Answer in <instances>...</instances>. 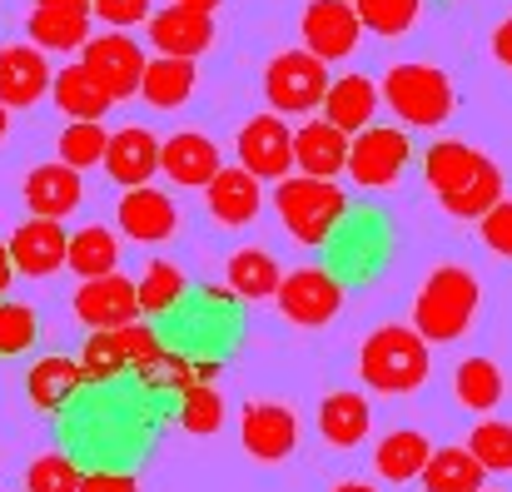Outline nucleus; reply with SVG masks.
I'll return each mask as SVG.
<instances>
[{"label":"nucleus","instance_id":"obj_35","mask_svg":"<svg viewBox=\"0 0 512 492\" xmlns=\"http://www.w3.org/2000/svg\"><path fill=\"white\" fill-rule=\"evenodd\" d=\"M483 160H488V155H478V150L463 145V140H438V145H428V155H423V179L433 184V194H443V189H453L458 179H468Z\"/></svg>","mask_w":512,"mask_h":492},{"label":"nucleus","instance_id":"obj_39","mask_svg":"<svg viewBox=\"0 0 512 492\" xmlns=\"http://www.w3.org/2000/svg\"><path fill=\"white\" fill-rule=\"evenodd\" d=\"M105 140L110 135L100 130V120H70L60 135V160L70 169H90V164L105 160Z\"/></svg>","mask_w":512,"mask_h":492},{"label":"nucleus","instance_id":"obj_42","mask_svg":"<svg viewBox=\"0 0 512 492\" xmlns=\"http://www.w3.org/2000/svg\"><path fill=\"white\" fill-rule=\"evenodd\" d=\"M35 309L30 304H0V358H15V353H25L30 343H35Z\"/></svg>","mask_w":512,"mask_h":492},{"label":"nucleus","instance_id":"obj_27","mask_svg":"<svg viewBox=\"0 0 512 492\" xmlns=\"http://www.w3.org/2000/svg\"><path fill=\"white\" fill-rule=\"evenodd\" d=\"M50 95H55V105L70 115V120H100L115 100H110V90L85 70V65H65L55 80H50Z\"/></svg>","mask_w":512,"mask_h":492},{"label":"nucleus","instance_id":"obj_30","mask_svg":"<svg viewBox=\"0 0 512 492\" xmlns=\"http://www.w3.org/2000/svg\"><path fill=\"white\" fill-rule=\"evenodd\" d=\"M418 478L428 492H478L483 488V463L468 448H438V453H428Z\"/></svg>","mask_w":512,"mask_h":492},{"label":"nucleus","instance_id":"obj_5","mask_svg":"<svg viewBox=\"0 0 512 492\" xmlns=\"http://www.w3.org/2000/svg\"><path fill=\"white\" fill-rule=\"evenodd\" d=\"M160 338L150 324H120V328H95V338H85V353H80V368H85V383H110L115 373L135 368L145 373L155 358H160Z\"/></svg>","mask_w":512,"mask_h":492},{"label":"nucleus","instance_id":"obj_28","mask_svg":"<svg viewBox=\"0 0 512 492\" xmlns=\"http://www.w3.org/2000/svg\"><path fill=\"white\" fill-rule=\"evenodd\" d=\"M503 199V174H498V164L483 160L468 179H458L453 189H443L438 194V204L453 214V219H478L483 209H493Z\"/></svg>","mask_w":512,"mask_h":492},{"label":"nucleus","instance_id":"obj_26","mask_svg":"<svg viewBox=\"0 0 512 492\" xmlns=\"http://www.w3.org/2000/svg\"><path fill=\"white\" fill-rule=\"evenodd\" d=\"M368 423H373V413H368V398L363 393H348L343 388V393H329L319 403V433L334 448H358L368 438Z\"/></svg>","mask_w":512,"mask_h":492},{"label":"nucleus","instance_id":"obj_10","mask_svg":"<svg viewBox=\"0 0 512 492\" xmlns=\"http://www.w3.org/2000/svg\"><path fill=\"white\" fill-rule=\"evenodd\" d=\"M299 35H304V50H314L319 60H343L358 50L363 20L353 0H309L299 15Z\"/></svg>","mask_w":512,"mask_h":492},{"label":"nucleus","instance_id":"obj_44","mask_svg":"<svg viewBox=\"0 0 512 492\" xmlns=\"http://www.w3.org/2000/svg\"><path fill=\"white\" fill-rule=\"evenodd\" d=\"M90 15L105 20L110 30H130L150 15V0H90Z\"/></svg>","mask_w":512,"mask_h":492},{"label":"nucleus","instance_id":"obj_8","mask_svg":"<svg viewBox=\"0 0 512 492\" xmlns=\"http://www.w3.org/2000/svg\"><path fill=\"white\" fill-rule=\"evenodd\" d=\"M80 65L110 90V100H130L140 95V75H145V50L125 35V30H105V35H90L80 45Z\"/></svg>","mask_w":512,"mask_h":492},{"label":"nucleus","instance_id":"obj_47","mask_svg":"<svg viewBox=\"0 0 512 492\" xmlns=\"http://www.w3.org/2000/svg\"><path fill=\"white\" fill-rule=\"evenodd\" d=\"M35 5H50V10H75V15H90V0H35Z\"/></svg>","mask_w":512,"mask_h":492},{"label":"nucleus","instance_id":"obj_17","mask_svg":"<svg viewBox=\"0 0 512 492\" xmlns=\"http://www.w3.org/2000/svg\"><path fill=\"white\" fill-rule=\"evenodd\" d=\"M100 164H105L110 179L125 184V189L150 184V174L160 169V140H155L150 130H140V125H125V130H115V135L105 140V160Z\"/></svg>","mask_w":512,"mask_h":492},{"label":"nucleus","instance_id":"obj_7","mask_svg":"<svg viewBox=\"0 0 512 492\" xmlns=\"http://www.w3.org/2000/svg\"><path fill=\"white\" fill-rule=\"evenodd\" d=\"M408 160H413V145H408L403 130H393V125H363L353 135V145H348V164L343 169L363 189H388V184L403 179Z\"/></svg>","mask_w":512,"mask_h":492},{"label":"nucleus","instance_id":"obj_16","mask_svg":"<svg viewBox=\"0 0 512 492\" xmlns=\"http://www.w3.org/2000/svg\"><path fill=\"white\" fill-rule=\"evenodd\" d=\"M65 244H70V234L60 229V219H25L15 234H10V264H15V274H30V279H45V274H55L60 264H65Z\"/></svg>","mask_w":512,"mask_h":492},{"label":"nucleus","instance_id":"obj_19","mask_svg":"<svg viewBox=\"0 0 512 492\" xmlns=\"http://www.w3.org/2000/svg\"><path fill=\"white\" fill-rule=\"evenodd\" d=\"M174 224H179V214H174L165 189H150V184L125 189V199H120V229H125L130 239H140V244H165L174 234Z\"/></svg>","mask_w":512,"mask_h":492},{"label":"nucleus","instance_id":"obj_15","mask_svg":"<svg viewBox=\"0 0 512 492\" xmlns=\"http://www.w3.org/2000/svg\"><path fill=\"white\" fill-rule=\"evenodd\" d=\"M50 60L40 45H5L0 50V105L5 110H30L50 90Z\"/></svg>","mask_w":512,"mask_h":492},{"label":"nucleus","instance_id":"obj_32","mask_svg":"<svg viewBox=\"0 0 512 492\" xmlns=\"http://www.w3.org/2000/svg\"><path fill=\"white\" fill-rule=\"evenodd\" d=\"M25 25H30V45H40V50H80L90 40V15H75V10L35 5Z\"/></svg>","mask_w":512,"mask_h":492},{"label":"nucleus","instance_id":"obj_13","mask_svg":"<svg viewBox=\"0 0 512 492\" xmlns=\"http://www.w3.org/2000/svg\"><path fill=\"white\" fill-rule=\"evenodd\" d=\"M75 319L85 328H120L140 319V294L125 274H100L75 289Z\"/></svg>","mask_w":512,"mask_h":492},{"label":"nucleus","instance_id":"obj_25","mask_svg":"<svg viewBox=\"0 0 512 492\" xmlns=\"http://www.w3.org/2000/svg\"><path fill=\"white\" fill-rule=\"evenodd\" d=\"M199 85V65L194 60H179V55H160V60H145V75H140V95L145 105L155 110H179Z\"/></svg>","mask_w":512,"mask_h":492},{"label":"nucleus","instance_id":"obj_45","mask_svg":"<svg viewBox=\"0 0 512 492\" xmlns=\"http://www.w3.org/2000/svg\"><path fill=\"white\" fill-rule=\"evenodd\" d=\"M80 492H140L130 473H80Z\"/></svg>","mask_w":512,"mask_h":492},{"label":"nucleus","instance_id":"obj_40","mask_svg":"<svg viewBox=\"0 0 512 492\" xmlns=\"http://www.w3.org/2000/svg\"><path fill=\"white\" fill-rule=\"evenodd\" d=\"M468 453L483 463V473H512V423H478Z\"/></svg>","mask_w":512,"mask_h":492},{"label":"nucleus","instance_id":"obj_33","mask_svg":"<svg viewBox=\"0 0 512 492\" xmlns=\"http://www.w3.org/2000/svg\"><path fill=\"white\" fill-rule=\"evenodd\" d=\"M279 264H274V254L269 249H239L234 259H229V289L239 294V299H274V289H279Z\"/></svg>","mask_w":512,"mask_h":492},{"label":"nucleus","instance_id":"obj_41","mask_svg":"<svg viewBox=\"0 0 512 492\" xmlns=\"http://www.w3.org/2000/svg\"><path fill=\"white\" fill-rule=\"evenodd\" d=\"M25 492H80V468L65 453H40L25 473Z\"/></svg>","mask_w":512,"mask_h":492},{"label":"nucleus","instance_id":"obj_4","mask_svg":"<svg viewBox=\"0 0 512 492\" xmlns=\"http://www.w3.org/2000/svg\"><path fill=\"white\" fill-rule=\"evenodd\" d=\"M274 209H279L284 229L299 244H324L339 229V219L348 214V194H343L334 179H314V174L289 179L284 174L279 189H274Z\"/></svg>","mask_w":512,"mask_h":492},{"label":"nucleus","instance_id":"obj_48","mask_svg":"<svg viewBox=\"0 0 512 492\" xmlns=\"http://www.w3.org/2000/svg\"><path fill=\"white\" fill-rule=\"evenodd\" d=\"M10 274H15V264H10V249L0 244V294L10 289Z\"/></svg>","mask_w":512,"mask_h":492},{"label":"nucleus","instance_id":"obj_22","mask_svg":"<svg viewBox=\"0 0 512 492\" xmlns=\"http://www.w3.org/2000/svg\"><path fill=\"white\" fill-rule=\"evenodd\" d=\"M294 164L314 179H334L348 164V135L329 120H309L304 130H294Z\"/></svg>","mask_w":512,"mask_h":492},{"label":"nucleus","instance_id":"obj_14","mask_svg":"<svg viewBox=\"0 0 512 492\" xmlns=\"http://www.w3.org/2000/svg\"><path fill=\"white\" fill-rule=\"evenodd\" d=\"M239 443L254 463H284L299 443V423L284 403H249L239 423Z\"/></svg>","mask_w":512,"mask_h":492},{"label":"nucleus","instance_id":"obj_9","mask_svg":"<svg viewBox=\"0 0 512 492\" xmlns=\"http://www.w3.org/2000/svg\"><path fill=\"white\" fill-rule=\"evenodd\" d=\"M274 304H279V314H284L289 324L324 328L334 314H339L343 289H339V279H334L329 269H294V274L279 279Z\"/></svg>","mask_w":512,"mask_h":492},{"label":"nucleus","instance_id":"obj_11","mask_svg":"<svg viewBox=\"0 0 512 492\" xmlns=\"http://www.w3.org/2000/svg\"><path fill=\"white\" fill-rule=\"evenodd\" d=\"M239 164L254 174V179H284L294 169V130L279 120V115H254L244 130H239Z\"/></svg>","mask_w":512,"mask_h":492},{"label":"nucleus","instance_id":"obj_24","mask_svg":"<svg viewBox=\"0 0 512 492\" xmlns=\"http://www.w3.org/2000/svg\"><path fill=\"white\" fill-rule=\"evenodd\" d=\"M80 388H85L80 358H40V363L25 373V398H30L40 413H60Z\"/></svg>","mask_w":512,"mask_h":492},{"label":"nucleus","instance_id":"obj_23","mask_svg":"<svg viewBox=\"0 0 512 492\" xmlns=\"http://www.w3.org/2000/svg\"><path fill=\"white\" fill-rule=\"evenodd\" d=\"M373 110H378V85L368 75H339V80H329V90H324V120L339 125L343 135H358L363 125H373Z\"/></svg>","mask_w":512,"mask_h":492},{"label":"nucleus","instance_id":"obj_38","mask_svg":"<svg viewBox=\"0 0 512 492\" xmlns=\"http://www.w3.org/2000/svg\"><path fill=\"white\" fill-rule=\"evenodd\" d=\"M135 294H140V314H165L179 304V294H184V274L165 264V259H155L150 269H145V279L135 284Z\"/></svg>","mask_w":512,"mask_h":492},{"label":"nucleus","instance_id":"obj_51","mask_svg":"<svg viewBox=\"0 0 512 492\" xmlns=\"http://www.w3.org/2000/svg\"><path fill=\"white\" fill-rule=\"evenodd\" d=\"M5 130H10V110L0 105V140H5Z\"/></svg>","mask_w":512,"mask_h":492},{"label":"nucleus","instance_id":"obj_1","mask_svg":"<svg viewBox=\"0 0 512 492\" xmlns=\"http://www.w3.org/2000/svg\"><path fill=\"white\" fill-rule=\"evenodd\" d=\"M358 373L373 393H413L428 378V343L418 328L383 324L363 338L358 353Z\"/></svg>","mask_w":512,"mask_h":492},{"label":"nucleus","instance_id":"obj_18","mask_svg":"<svg viewBox=\"0 0 512 492\" xmlns=\"http://www.w3.org/2000/svg\"><path fill=\"white\" fill-rule=\"evenodd\" d=\"M204 199H209V214L224 224V229H239V224H249L254 214H259V179L244 169V164H234V169H214V179L204 184Z\"/></svg>","mask_w":512,"mask_h":492},{"label":"nucleus","instance_id":"obj_6","mask_svg":"<svg viewBox=\"0 0 512 492\" xmlns=\"http://www.w3.org/2000/svg\"><path fill=\"white\" fill-rule=\"evenodd\" d=\"M329 90V60H319L314 50H284L269 60L264 70V95L279 115H309L324 105Z\"/></svg>","mask_w":512,"mask_h":492},{"label":"nucleus","instance_id":"obj_52","mask_svg":"<svg viewBox=\"0 0 512 492\" xmlns=\"http://www.w3.org/2000/svg\"><path fill=\"white\" fill-rule=\"evenodd\" d=\"M478 492H483V488H478Z\"/></svg>","mask_w":512,"mask_h":492},{"label":"nucleus","instance_id":"obj_46","mask_svg":"<svg viewBox=\"0 0 512 492\" xmlns=\"http://www.w3.org/2000/svg\"><path fill=\"white\" fill-rule=\"evenodd\" d=\"M493 55H498V60L512 70V20H503V25L493 30Z\"/></svg>","mask_w":512,"mask_h":492},{"label":"nucleus","instance_id":"obj_21","mask_svg":"<svg viewBox=\"0 0 512 492\" xmlns=\"http://www.w3.org/2000/svg\"><path fill=\"white\" fill-rule=\"evenodd\" d=\"M160 169L184 189H204L214 179V169H219V150L199 130H179V135H170L160 145Z\"/></svg>","mask_w":512,"mask_h":492},{"label":"nucleus","instance_id":"obj_49","mask_svg":"<svg viewBox=\"0 0 512 492\" xmlns=\"http://www.w3.org/2000/svg\"><path fill=\"white\" fill-rule=\"evenodd\" d=\"M179 5H194V10H209V15H214V10H219L224 0H179Z\"/></svg>","mask_w":512,"mask_h":492},{"label":"nucleus","instance_id":"obj_43","mask_svg":"<svg viewBox=\"0 0 512 492\" xmlns=\"http://www.w3.org/2000/svg\"><path fill=\"white\" fill-rule=\"evenodd\" d=\"M478 229H483V244H488L493 254L512 259V199H498L493 209H483V214H478Z\"/></svg>","mask_w":512,"mask_h":492},{"label":"nucleus","instance_id":"obj_2","mask_svg":"<svg viewBox=\"0 0 512 492\" xmlns=\"http://www.w3.org/2000/svg\"><path fill=\"white\" fill-rule=\"evenodd\" d=\"M478 299H483L478 279L468 269H458V264H443V269L428 274V284L413 299V328L423 333V343H453L463 328L473 324Z\"/></svg>","mask_w":512,"mask_h":492},{"label":"nucleus","instance_id":"obj_3","mask_svg":"<svg viewBox=\"0 0 512 492\" xmlns=\"http://www.w3.org/2000/svg\"><path fill=\"white\" fill-rule=\"evenodd\" d=\"M378 95L388 100V110L403 120V125H418V130H433L453 115V80L428 65V60H403L383 75Z\"/></svg>","mask_w":512,"mask_h":492},{"label":"nucleus","instance_id":"obj_12","mask_svg":"<svg viewBox=\"0 0 512 492\" xmlns=\"http://www.w3.org/2000/svg\"><path fill=\"white\" fill-rule=\"evenodd\" d=\"M145 25H150V40H155L160 55L199 60L214 45V15L209 10H194V5H179V0H170L165 10H155Z\"/></svg>","mask_w":512,"mask_h":492},{"label":"nucleus","instance_id":"obj_37","mask_svg":"<svg viewBox=\"0 0 512 492\" xmlns=\"http://www.w3.org/2000/svg\"><path fill=\"white\" fill-rule=\"evenodd\" d=\"M224 423V398L214 393V383H189L184 398H179V428L184 433H214Z\"/></svg>","mask_w":512,"mask_h":492},{"label":"nucleus","instance_id":"obj_20","mask_svg":"<svg viewBox=\"0 0 512 492\" xmlns=\"http://www.w3.org/2000/svg\"><path fill=\"white\" fill-rule=\"evenodd\" d=\"M80 194H85L80 169H70L65 160L40 164V169L25 174V204H30V214H40V219H65V214L80 204Z\"/></svg>","mask_w":512,"mask_h":492},{"label":"nucleus","instance_id":"obj_31","mask_svg":"<svg viewBox=\"0 0 512 492\" xmlns=\"http://www.w3.org/2000/svg\"><path fill=\"white\" fill-rule=\"evenodd\" d=\"M65 264H70L80 279L115 274V264H120V239H115L105 224H90V229L70 234V244H65Z\"/></svg>","mask_w":512,"mask_h":492},{"label":"nucleus","instance_id":"obj_50","mask_svg":"<svg viewBox=\"0 0 512 492\" xmlns=\"http://www.w3.org/2000/svg\"><path fill=\"white\" fill-rule=\"evenodd\" d=\"M334 492H373L368 483H343V488H334Z\"/></svg>","mask_w":512,"mask_h":492},{"label":"nucleus","instance_id":"obj_29","mask_svg":"<svg viewBox=\"0 0 512 492\" xmlns=\"http://www.w3.org/2000/svg\"><path fill=\"white\" fill-rule=\"evenodd\" d=\"M428 453H433V448H428L423 433L398 428V433H388V438L373 448V468H378V478H388V483H413V478L423 473Z\"/></svg>","mask_w":512,"mask_h":492},{"label":"nucleus","instance_id":"obj_36","mask_svg":"<svg viewBox=\"0 0 512 492\" xmlns=\"http://www.w3.org/2000/svg\"><path fill=\"white\" fill-rule=\"evenodd\" d=\"M353 10H358L363 30H373L383 40H398V35H408L418 25L423 0H353Z\"/></svg>","mask_w":512,"mask_h":492},{"label":"nucleus","instance_id":"obj_34","mask_svg":"<svg viewBox=\"0 0 512 492\" xmlns=\"http://www.w3.org/2000/svg\"><path fill=\"white\" fill-rule=\"evenodd\" d=\"M453 393H458V403L473 408V413L498 408V398H503V373H498V363H493V358H463L458 373H453Z\"/></svg>","mask_w":512,"mask_h":492}]
</instances>
